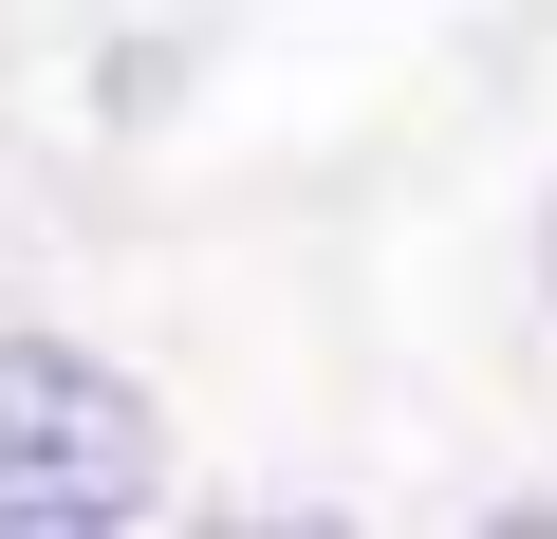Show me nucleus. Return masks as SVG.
I'll return each mask as SVG.
<instances>
[{
	"mask_svg": "<svg viewBox=\"0 0 557 539\" xmlns=\"http://www.w3.org/2000/svg\"><path fill=\"white\" fill-rule=\"evenodd\" d=\"M168 483V428L112 354L0 335V539H131Z\"/></svg>",
	"mask_w": 557,
	"mask_h": 539,
	"instance_id": "f257e3e1",
	"label": "nucleus"
},
{
	"mask_svg": "<svg viewBox=\"0 0 557 539\" xmlns=\"http://www.w3.org/2000/svg\"><path fill=\"white\" fill-rule=\"evenodd\" d=\"M205 539H335V520H278V502H242V520H205Z\"/></svg>",
	"mask_w": 557,
	"mask_h": 539,
	"instance_id": "f03ea898",
	"label": "nucleus"
}]
</instances>
